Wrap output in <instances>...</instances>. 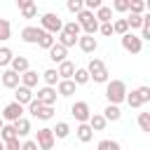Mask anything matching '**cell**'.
I'll list each match as a JSON object with an SVG mask.
<instances>
[{
    "label": "cell",
    "mask_w": 150,
    "mask_h": 150,
    "mask_svg": "<svg viewBox=\"0 0 150 150\" xmlns=\"http://www.w3.org/2000/svg\"><path fill=\"white\" fill-rule=\"evenodd\" d=\"M105 98H108V103H112V105H120V103L127 98V84H124L122 80L105 82Z\"/></svg>",
    "instance_id": "6da1fadb"
},
{
    "label": "cell",
    "mask_w": 150,
    "mask_h": 150,
    "mask_svg": "<svg viewBox=\"0 0 150 150\" xmlns=\"http://www.w3.org/2000/svg\"><path fill=\"white\" fill-rule=\"evenodd\" d=\"M75 16H77L75 21H77L80 28L84 30V35H94V33L98 30V21H96V16H94L91 9H82V12H77Z\"/></svg>",
    "instance_id": "7a4b0ae2"
},
{
    "label": "cell",
    "mask_w": 150,
    "mask_h": 150,
    "mask_svg": "<svg viewBox=\"0 0 150 150\" xmlns=\"http://www.w3.org/2000/svg\"><path fill=\"white\" fill-rule=\"evenodd\" d=\"M40 28H42L45 33H52V35H56V33H61V28H63V21H61V16H59V14H54V12H47V14H42V19H40Z\"/></svg>",
    "instance_id": "3957f363"
},
{
    "label": "cell",
    "mask_w": 150,
    "mask_h": 150,
    "mask_svg": "<svg viewBox=\"0 0 150 150\" xmlns=\"http://www.w3.org/2000/svg\"><path fill=\"white\" fill-rule=\"evenodd\" d=\"M87 73H89V80H94V82H108V70L101 59H91L87 66Z\"/></svg>",
    "instance_id": "277c9868"
},
{
    "label": "cell",
    "mask_w": 150,
    "mask_h": 150,
    "mask_svg": "<svg viewBox=\"0 0 150 150\" xmlns=\"http://www.w3.org/2000/svg\"><path fill=\"white\" fill-rule=\"evenodd\" d=\"M122 38V47L129 52V54H141V49H143V40L138 38V35H134V33H124V35H120Z\"/></svg>",
    "instance_id": "5b68a950"
},
{
    "label": "cell",
    "mask_w": 150,
    "mask_h": 150,
    "mask_svg": "<svg viewBox=\"0 0 150 150\" xmlns=\"http://www.w3.org/2000/svg\"><path fill=\"white\" fill-rule=\"evenodd\" d=\"M70 115L82 124V122H87V120L91 117V108H89L87 101H75V103L70 105Z\"/></svg>",
    "instance_id": "8992f818"
},
{
    "label": "cell",
    "mask_w": 150,
    "mask_h": 150,
    "mask_svg": "<svg viewBox=\"0 0 150 150\" xmlns=\"http://www.w3.org/2000/svg\"><path fill=\"white\" fill-rule=\"evenodd\" d=\"M54 131L49 129V127H42V129H38V138H35V143H38V148L40 150H52L54 148Z\"/></svg>",
    "instance_id": "52a82bcc"
},
{
    "label": "cell",
    "mask_w": 150,
    "mask_h": 150,
    "mask_svg": "<svg viewBox=\"0 0 150 150\" xmlns=\"http://www.w3.org/2000/svg\"><path fill=\"white\" fill-rule=\"evenodd\" d=\"M21 112H23V105L21 103H16V101H12V103H7L5 105V110H2V120L5 122H16L19 117H21Z\"/></svg>",
    "instance_id": "ba28073f"
},
{
    "label": "cell",
    "mask_w": 150,
    "mask_h": 150,
    "mask_svg": "<svg viewBox=\"0 0 150 150\" xmlns=\"http://www.w3.org/2000/svg\"><path fill=\"white\" fill-rule=\"evenodd\" d=\"M42 33H45V30H42L40 26H26V28L21 30V40L28 42V45H35V42H40Z\"/></svg>",
    "instance_id": "9c48e42d"
},
{
    "label": "cell",
    "mask_w": 150,
    "mask_h": 150,
    "mask_svg": "<svg viewBox=\"0 0 150 150\" xmlns=\"http://www.w3.org/2000/svg\"><path fill=\"white\" fill-rule=\"evenodd\" d=\"M77 47H80L84 54H94L96 47H98V42H96L94 35H80V38H77Z\"/></svg>",
    "instance_id": "30bf717a"
},
{
    "label": "cell",
    "mask_w": 150,
    "mask_h": 150,
    "mask_svg": "<svg viewBox=\"0 0 150 150\" xmlns=\"http://www.w3.org/2000/svg\"><path fill=\"white\" fill-rule=\"evenodd\" d=\"M38 101L42 105H54L56 103V89L54 87H42L38 89Z\"/></svg>",
    "instance_id": "8fae6325"
},
{
    "label": "cell",
    "mask_w": 150,
    "mask_h": 150,
    "mask_svg": "<svg viewBox=\"0 0 150 150\" xmlns=\"http://www.w3.org/2000/svg\"><path fill=\"white\" fill-rule=\"evenodd\" d=\"M0 80H2V87H7V89H16V87L21 84L19 73H14L12 68H9V70H5V73L0 75Z\"/></svg>",
    "instance_id": "7c38bea8"
},
{
    "label": "cell",
    "mask_w": 150,
    "mask_h": 150,
    "mask_svg": "<svg viewBox=\"0 0 150 150\" xmlns=\"http://www.w3.org/2000/svg\"><path fill=\"white\" fill-rule=\"evenodd\" d=\"M33 98H35V96H33V91H30L28 87L19 84V87L14 89V101H16V103H21V105H28Z\"/></svg>",
    "instance_id": "4fadbf2b"
},
{
    "label": "cell",
    "mask_w": 150,
    "mask_h": 150,
    "mask_svg": "<svg viewBox=\"0 0 150 150\" xmlns=\"http://www.w3.org/2000/svg\"><path fill=\"white\" fill-rule=\"evenodd\" d=\"M16 5H19V9H21V16H23V19H33V16L38 14L35 0H16Z\"/></svg>",
    "instance_id": "5bb4252c"
},
{
    "label": "cell",
    "mask_w": 150,
    "mask_h": 150,
    "mask_svg": "<svg viewBox=\"0 0 150 150\" xmlns=\"http://www.w3.org/2000/svg\"><path fill=\"white\" fill-rule=\"evenodd\" d=\"M47 52H49V59H52L54 63H61V61H66V56H68V49H66V47H61L59 42H54Z\"/></svg>",
    "instance_id": "9a60e30c"
},
{
    "label": "cell",
    "mask_w": 150,
    "mask_h": 150,
    "mask_svg": "<svg viewBox=\"0 0 150 150\" xmlns=\"http://www.w3.org/2000/svg\"><path fill=\"white\" fill-rule=\"evenodd\" d=\"M75 82L73 80H59V84H56V94L59 96H73L75 94Z\"/></svg>",
    "instance_id": "2e32d148"
},
{
    "label": "cell",
    "mask_w": 150,
    "mask_h": 150,
    "mask_svg": "<svg viewBox=\"0 0 150 150\" xmlns=\"http://www.w3.org/2000/svg\"><path fill=\"white\" fill-rule=\"evenodd\" d=\"M56 73H59V80H73L75 66H73V63L66 59V61H61V63H59V70H56Z\"/></svg>",
    "instance_id": "e0dca14e"
},
{
    "label": "cell",
    "mask_w": 150,
    "mask_h": 150,
    "mask_svg": "<svg viewBox=\"0 0 150 150\" xmlns=\"http://www.w3.org/2000/svg\"><path fill=\"white\" fill-rule=\"evenodd\" d=\"M87 124L91 127V131H103L108 122H105V117H103L101 112H91V117L87 120Z\"/></svg>",
    "instance_id": "ac0fdd59"
},
{
    "label": "cell",
    "mask_w": 150,
    "mask_h": 150,
    "mask_svg": "<svg viewBox=\"0 0 150 150\" xmlns=\"http://www.w3.org/2000/svg\"><path fill=\"white\" fill-rule=\"evenodd\" d=\"M19 77H21V84H23V87H28V89H33V87L38 84V80H40V75H38L35 70H30V68H28L26 73H21Z\"/></svg>",
    "instance_id": "d6986e66"
},
{
    "label": "cell",
    "mask_w": 150,
    "mask_h": 150,
    "mask_svg": "<svg viewBox=\"0 0 150 150\" xmlns=\"http://www.w3.org/2000/svg\"><path fill=\"white\" fill-rule=\"evenodd\" d=\"M75 134H77V138H80L82 143H89V141L94 138V131H91V127H89L87 122H82V124H77V129H75Z\"/></svg>",
    "instance_id": "ffe728a7"
},
{
    "label": "cell",
    "mask_w": 150,
    "mask_h": 150,
    "mask_svg": "<svg viewBox=\"0 0 150 150\" xmlns=\"http://www.w3.org/2000/svg\"><path fill=\"white\" fill-rule=\"evenodd\" d=\"M9 66H12V70L14 73H26L28 70V59L26 56H12V61H9Z\"/></svg>",
    "instance_id": "44dd1931"
},
{
    "label": "cell",
    "mask_w": 150,
    "mask_h": 150,
    "mask_svg": "<svg viewBox=\"0 0 150 150\" xmlns=\"http://www.w3.org/2000/svg\"><path fill=\"white\" fill-rule=\"evenodd\" d=\"M103 117H105V122H117V120L122 117V110H120V105H112V103H108V105H105V110H103Z\"/></svg>",
    "instance_id": "7402d4cb"
},
{
    "label": "cell",
    "mask_w": 150,
    "mask_h": 150,
    "mask_svg": "<svg viewBox=\"0 0 150 150\" xmlns=\"http://www.w3.org/2000/svg\"><path fill=\"white\" fill-rule=\"evenodd\" d=\"M12 127H14L16 136H28V134H30V122H28L26 117H19L16 122H12Z\"/></svg>",
    "instance_id": "603a6c76"
},
{
    "label": "cell",
    "mask_w": 150,
    "mask_h": 150,
    "mask_svg": "<svg viewBox=\"0 0 150 150\" xmlns=\"http://www.w3.org/2000/svg\"><path fill=\"white\" fill-rule=\"evenodd\" d=\"M94 16H96V21H98V23H108V21H112V9H110V7H105V5H101V7L96 9V14H94Z\"/></svg>",
    "instance_id": "cb8c5ba5"
},
{
    "label": "cell",
    "mask_w": 150,
    "mask_h": 150,
    "mask_svg": "<svg viewBox=\"0 0 150 150\" xmlns=\"http://www.w3.org/2000/svg\"><path fill=\"white\" fill-rule=\"evenodd\" d=\"M61 30H63L66 35H70V38H80V30H82V28H80L77 21H68V23H63Z\"/></svg>",
    "instance_id": "d4e9b609"
},
{
    "label": "cell",
    "mask_w": 150,
    "mask_h": 150,
    "mask_svg": "<svg viewBox=\"0 0 150 150\" xmlns=\"http://www.w3.org/2000/svg\"><path fill=\"white\" fill-rule=\"evenodd\" d=\"M12 138H19L16 131H14V127H12V124H2V129H0V141L7 143V141H12Z\"/></svg>",
    "instance_id": "484cf974"
},
{
    "label": "cell",
    "mask_w": 150,
    "mask_h": 150,
    "mask_svg": "<svg viewBox=\"0 0 150 150\" xmlns=\"http://www.w3.org/2000/svg\"><path fill=\"white\" fill-rule=\"evenodd\" d=\"M73 82H75V84H87V82H89V73H87V68H75V73H73Z\"/></svg>",
    "instance_id": "4316f807"
},
{
    "label": "cell",
    "mask_w": 150,
    "mask_h": 150,
    "mask_svg": "<svg viewBox=\"0 0 150 150\" xmlns=\"http://www.w3.org/2000/svg\"><path fill=\"white\" fill-rule=\"evenodd\" d=\"M52 131H54V138H68V134H70V127H68L66 122H56V127H54Z\"/></svg>",
    "instance_id": "83f0119b"
},
{
    "label": "cell",
    "mask_w": 150,
    "mask_h": 150,
    "mask_svg": "<svg viewBox=\"0 0 150 150\" xmlns=\"http://www.w3.org/2000/svg\"><path fill=\"white\" fill-rule=\"evenodd\" d=\"M110 23H112V33H117V35H124V33H129L127 19H115V21H110Z\"/></svg>",
    "instance_id": "f1b7e54d"
},
{
    "label": "cell",
    "mask_w": 150,
    "mask_h": 150,
    "mask_svg": "<svg viewBox=\"0 0 150 150\" xmlns=\"http://www.w3.org/2000/svg\"><path fill=\"white\" fill-rule=\"evenodd\" d=\"M42 77H45L47 87H54V84H59V73H56L54 68H47V70L42 73Z\"/></svg>",
    "instance_id": "f546056e"
},
{
    "label": "cell",
    "mask_w": 150,
    "mask_h": 150,
    "mask_svg": "<svg viewBox=\"0 0 150 150\" xmlns=\"http://www.w3.org/2000/svg\"><path fill=\"white\" fill-rule=\"evenodd\" d=\"M145 0H129V12L131 14H143L145 12Z\"/></svg>",
    "instance_id": "4dcf8cb0"
},
{
    "label": "cell",
    "mask_w": 150,
    "mask_h": 150,
    "mask_svg": "<svg viewBox=\"0 0 150 150\" xmlns=\"http://www.w3.org/2000/svg\"><path fill=\"white\" fill-rule=\"evenodd\" d=\"M12 38V23L7 19H0V40H9Z\"/></svg>",
    "instance_id": "1f68e13d"
},
{
    "label": "cell",
    "mask_w": 150,
    "mask_h": 150,
    "mask_svg": "<svg viewBox=\"0 0 150 150\" xmlns=\"http://www.w3.org/2000/svg\"><path fill=\"white\" fill-rule=\"evenodd\" d=\"M12 49L9 47H0V68H5V66H9V61H12Z\"/></svg>",
    "instance_id": "d6a6232c"
},
{
    "label": "cell",
    "mask_w": 150,
    "mask_h": 150,
    "mask_svg": "<svg viewBox=\"0 0 150 150\" xmlns=\"http://www.w3.org/2000/svg\"><path fill=\"white\" fill-rule=\"evenodd\" d=\"M141 40H150V16L143 14V26H141Z\"/></svg>",
    "instance_id": "836d02e7"
},
{
    "label": "cell",
    "mask_w": 150,
    "mask_h": 150,
    "mask_svg": "<svg viewBox=\"0 0 150 150\" xmlns=\"http://www.w3.org/2000/svg\"><path fill=\"white\" fill-rule=\"evenodd\" d=\"M98 150H122L117 141H110V138H103L98 141Z\"/></svg>",
    "instance_id": "e575fe53"
},
{
    "label": "cell",
    "mask_w": 150,
    "mask_h": 150,
    "mask_svg": "<svg viewBox=\"0 0 150 150\" xmlns=\"http://www.w3.org/2000/svg\"><path fill=\"white\" fill-rule=\"evenodd\" d=\"M127 26L134 30V28H141L143 26V14H131L129 19H127Z\"/></svg>",
    "instance_id": "d590c367"
},
{
    "label": "cell",
    "mask_w": 150,
    "mask_h": 150,
    "mask_svg": "<svg viewBox=\"0 0 150 150\" xmlns=\"http://www.w3.org/2000/svg\"><path fill=\"white\" fill-rule=\"evenodd\" d=\"M75 42H77V38H70V35H66L63 30L59 33V45H61V47H66V49H68V47H73Z\"/></svg>",
    "instance_id": "8d00e7d4"
},
{
    "label": "cell",
    "mask_w": 150,
    "mask_h": 150,
    "mask_svg": "<svg viewBox=\"0 0 150 150\" xmlns=\"http://www.w3.org/2000/svg\"><path fill=\"white\" fill-rule=\"evenodd\" d=\"M54 42H56V38H54L52 33H42V38H40V42H38V45H40L42 49H49Z\"/></svg>",
    "instance_id": "74e56055"
},
{
    "label": "cell",
    "mask_w": 150,
    "mask_h": 150,
    "mask_svg": "<svg viewBox=\"0 0 150 150\" xmlns=\"http://www.w3.org/2000/svg\"><path fill=\"white\" fill-rule=\"evenodd\" d=\"M35 117H38V120H52V117H54V105H42Z\"/></svg>",
    "instance_id": "f35d334b"
},
{
    "label": "cell",
    "mask_w": 150,
    "mask_h": 150,
    "mask_svg": "<svg viewBox=\"0 0 150 150\" xmlns=\"http://www.w3.org/2000/svg\"><path fill=\"white\" fill-rule=\"evenodd\" d=\"M138 127L141 131H150V112H138Z\"/></svg>",
    "instance_id": "ab89813d"
},
{
    "label": "cell",
    "mask_w": 150,
    "mask_h": 150,
    "mask_svg": "<svg viewBox=\"0 0 150 150\" xmlns=\"http://www.w3.org/2000/svg\"><path fill=\"white\" fill-rule=\"evenodd\" d=\"M124 101H127L131 108H141V105H143V103H141V98H138V94H136V89H134L131 94L127 91V98H124Z\"/></svg>",
    "instance_id": "60d3db41"
},
{
    "label": "cell",
    "mask_w": 150,
    "mask_h": 150,
    "mask_svg": "<svg viewBox=\"0 0 150 150\" xmlns=\"http://www.w3.org/2000/svg\"><path fill=\"white\" fill-rule=\"evenodd\" d=\"M66 7H68V12L77 14V12H82V9H84V2H82V0H68V2H66Z\"/></svg>",
    "instance_id": "b9f144b4"
},
{
    "label": "cell",
    "mask_w": 150,
    "mask_h": 150,
    "mask_svg": "<svg viewBox=\"0 0 150 150\" xmlns=\"http://www.w3.org/2000/svg\"><path fill=\"white\" fill-rule=\"evenodd\" d=\"M136 94H138L141 103H148V101H150V87H145V84H143V87H138V89H136Z\"/></svg>",
    "instance_id": "7bdbcfd3"
},
{
    "label": "cell",
    "mask_w": 150,
    "mask_h": 150,
    "mask_svg": "<svg viewBox=\"0 0 150 150\" xmlns=\"http://www.w3.org/2000/svg\"><path fill=\"white\" fill-rule=\"evenodd\" d=\"M115 12H129V0H112V7Z\"/></svg>",
    "instance_id": "ee69618b"
},
{
    "label": "cell",
    "mask_w": 150,
    "mask_h": 150,
    "mask_svg": "<svg viewBox=\"0 0 150 150\" xmlns=\"http://www.w3.org/2000/svg\"><path fill=\"white\" fill-rule=\"evenodd\" d=\"M98 33L105 35V38H110V35H112V23H110V21H108V23H98Z\"/></svg>",
    "instance_id": "f6af8a7d"
},
{
    "label": "cell",
    "mask_w": 150,
    "mask_h": 150,
    "mask_svg": "<svg viewBox=\"0 0 150 150\" xmlns=\"http://www.w3.org/2000/svg\"><path fill=\"white\" fill-rule=\"evenodd\" d=\"M40 108H42V103H40V101H38V98H33V101H30V103H28V112H30V115H33V117H35V115H38V112H40Z\"/></svg>",
    "instance_id": "bcb514c9"
},
{
    "label": "cell",
    "mask_w": 150,
    "mask_h": 150,
    "mask_svg": "<svg viewBox=\"0 0 150 150\" xmlns=\"http://www.w3.org/2000/svg\"><path fill=\"white\" fill-rule=\"evenodd\" d=\"M82 2H84V9H91V12L103 5V0H82Z\"/></svg>",
    "instance_id": "7dc6e473"
},
{
    "label": "cell",
    "mask_w": 150,
    "mask_h": 150,
    "mask_svg": "<svg viewBox=\"0 0 150 150\" xmlns=\"http://www.w3.org/2000/svg\"><path fill=\"white\" fill-rule=\"evenodd\" d=\"M19 150H38V143H35V141H23Z\"/></svg>",
    "instance_id": "c3c4849f"
},
{
    "label": "cell",
    "mask_w": 150,
    "mask_h": 150,
    "mask_svg": "<svg viewBox=\"0 0 150 150\" xmlns=\"http://www.w3.org/2000/svg\"><path fill=\"white\" fill-rule=\"evenodd\" d=\"M2 124H5V120H2V117H0V129H2Z\"/></svg>",
    "instance_id": "681fc988"
},
{
    "label": "cell",
    "mask_w": 150,
    "mask_h": 150,
    "mask_svg": "<svg viewBox=\"0 0 150 150\" xmlns=\"http://www.w3.org/2000/svg\"><path fill=\"white\" fill-rule=\"evenodd\" d=\"M0 150H5V143H2V141H0Z\"/></svg>",
    "instance_id": "f907efd6"
}]
</instances>
